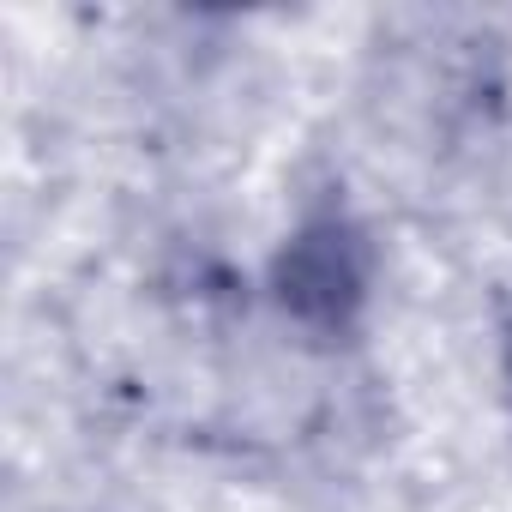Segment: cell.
<instances>
[{
    "label": "cell",
    "mask_w": 512,
    "mask_h": 512,
    "mask_svg": "<svg viewBox=\"0 0 512 512\" xmlns=\"http://www.w3.org/2000/svg\"><path fill=\"white\" fill-rule=\"evenodd\" d=\"M374 278H380L374 235L332 193V199H314L290 223V235L278 241L272 266H266V296L290 332L332 350V344H350L362 332L368 302H374Z\"/></svg>",
    "instance_id": "cell-1"
},
{
    "label": "cell",
    "mask_w": 512,
    "mask_h": 512,
    "mask_svg": "<svg viewBox=\"0 0 512 512\" xmlns=\"http://www.w3.org/2000/svg\"><path fill=\"white\" fill-rule=\"evenodd\" d=\"M506 380H512V332H506Z\"/></svg>",
    "instance_id": "cell-2"
}]
</instances>
